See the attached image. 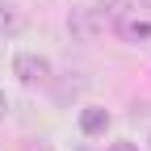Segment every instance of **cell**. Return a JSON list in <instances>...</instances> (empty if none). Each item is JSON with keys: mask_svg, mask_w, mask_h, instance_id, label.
<instances>
[{"mask_svg": "<svg viewBox=\"0 0 151 151\" xmlns=\"http://www.w3.org/2000/svg\"><path fill=\"white\" fill-rule=\"evenodd\" d=\"M13 76H17L25 88H38V84H50L55 63L46 59V55H38V50H17V55H13Z\"/></svg>", "mask_w": 151, "mask_h": 151, "instance_id": "6da1fadb", "label": "cell"}, {"mask_svg": "<svg viewBox=\"0 0 151 151\" xmlns=\"http://www.w3.org/2000/svg\"><path fill=\"white\" fill-rule=\"evenodd\" d=\"M113 29H118V38H122V42H130V46L151 42V17H134V13H130V17H122Z\"/></svg>", "mask_w": 151, "mask_h": 151, "instance_id": "7a4b0ae2", "label": "cell"}, {"mask_svg": "<svg viewBox=\"0 0 151 151\" xmlns=\"http://www.w3.org/2000/svg\"><path fill=\"white\" fill-rule=\"evenodd\" d=\"M67 29H71V38L88 42V38H97L101 21H97V13H92V9H71V13H67Z\"/></svg>", "mask_w": 151, "mask_h": 151, "instance_id": "3957f363", "label": "cell"}, {"mask_svg": "<svg viewBox=\"0 0 151 151\" xmlns=\"http://www.w3.org/2000/svg\"><path fill=\"white\" fill-rule=\"evenodd\" d=\"M25 29V13L13 4V0H0V42H9Z\"/></svg>", "mask_w": 151, "mask_h": 151, "instance_id": "277c9868", "label": "cell"}, {"mask_svg": "<svg viewBox=\"0 0 151 151\" xmlns=\"http://www.w3.org/2000/svg\"><path fill=\"white\" fill-rule=\"evenodd\" d=\"M80 130H84L88 139L105 134V130H109V109H101V105H84V109H80Z\"/></svg>", "mask_w": 151, "mask_h": 151, "instance_id": "5b68a950", "label": "cell"}, {"mask_svg": "<svg viewBox=\"0 0 151 151\" xmlns=\"http://www.w3.org/2000/svg\"><path fill=\"white\" fill-rule=\"evenodd\" d=\"M109 151H143V147H139L134 139H113V143H109Z\"/></svg>", "mask_w": 151, "mask_h": 151, "instance_id": "8992f818", "label": "cell"}, {"mask_svg": "<svg viewBox=\"0 0 151 151\" xmlns=\"http://www.w3.org/2000/svg\"><path fill=\"white\" fill-rule=\"evenodd\" d=\"M4 113H9V97H4V88H0V122H4Z\"/></svg>", "mask_w": 151, "mask_h": 151, "instance_id": "52a82bcc", "label": "cell"}, {"mask_svg": "<svg viewBox=\"0 0 151 151\" xmlns=\"http://www.w3.org/2000/svg\"><path fill=\"white\" fill-rule=\"evenodd\" d=\"M143 9H147V13H151V0H143Z\"/></svg>", "mask_w": 151, "mask_h": 151, "instance_id": "ba28073f", "label": "cell"}, {"mask_svg": "<svg viewBox=\"0 0 151 151\" xmlns=\"http://www.w3.org/2000/svg\"><path fill=\"white\" fill-rule=\"evenodd\" d=\"M147 151H151V139H147Z\"/></svg>", "mask_w": 151, "mask_h": 151, "instance_id": "9c48e42d", "label": "cell"}]
</instances>
